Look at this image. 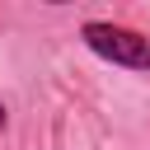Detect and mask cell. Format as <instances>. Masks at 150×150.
Returning a JSON list of instances; mask_svg holds the SVG:
<instances>
[{
	"label": "cell",
	"mask_w": 150,
	"mask_h": 150,
	"mask_svg": "<svg viewBox=\"0 0 150 150\" xmlns=\"http://www.w3.org/2000/svg\"><path fill=\"white\" fill-rule=\"evenodd\" d=\"M80 42H84L94 56L112 61V66H127V70L150 75V38H145V33H136V28H127V23L89 19V23L80 28Z\"/></svg>",
	"instance_id": "1"
},
{
	"label": "cell",
	"mask_w": 150,
	"mask_h": 150,
	"mask_svg": "<svg viewBox=\"0 0 150 150\" xmlns=\"http://www.w3.org/2000/svg\"><path fill=\"white\" fill-rule=\"evenodd\" d=\"M5 127H9V108L0 103V136H5Z\"/></svg>",
	"instance_id": "2"
}]
</instances>
